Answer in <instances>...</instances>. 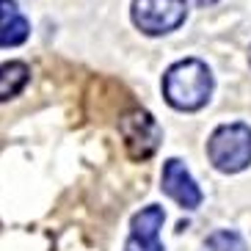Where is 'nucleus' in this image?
Listing matches in <instances>:
<instances>
[{"instance_id":"6e6552de","label":"nucleus","mask_w":251,"mask_h":251,"mask_svg":"<svg viewBox=\"0 0 251 251\" xmlns=\"http://www.w3.org/2000/svg\"><path fill=\"white\" fill-rule=\"evenodd\" d=\"M28 80H30L28 64H23V61H6V64H0V102H8L17 94H23Z\"/></svg>"},{"instance_id":"423d86ee","label":"nucleus","mask_w":251,"mask_h":251,"mask_svg":"<svg viewBox=\"0 0 251 251\" xmlns=\"http://www.w3.org/2000/svg\"><path fill=\"white\" fill-rule=\"evenodd\" d=\"M166 221L160 204H149L130 221V237H127L125 251H166L160 243V229Z\"/></svg>"},{"instance_id":"f257e3e1","label":"nucleus","mask_w":251,"mask_h":251,"mask_svg":"<svg viewBox=\"0 0 251 251\" xmlns=\"http://www.w3.org/2000/svg\"><path fill=\"white\" fill-rule=\"evenodd\" d=\"M210 94H213V72L199 58L177 61L163 75V97L177 111H199L210 102Z\"/></svg>"},{"instance_id":"0eeeda50","label":"nucleus","mask_w":251,"mask_h":251,"mask_svg":"<svg viewBox=\"0 0 251 251\" xmlns=\"http://www.w3.org/2000/svg\"><path fill=\"white\" fill-rule=\"evenodd\" d=\"M30 36V23L17 0H0V47H20Z\"/></svg>"},{"instance_id":"20e7f679","label":"nucleus","mask_w":251,"mask_h":251,"mask_svg":"<svg viewBox=\"0 0 251 251\" xmlns=\"http://www.w3.org/2000/svg\"><path fill=\"white\" fill-rule=\"evenodd\" d=\"M119 133L125 138V149L133 160H149L157 152L163 141L160 125L155 122V116L149 111H127L125 116L119 119Z\"/></svg>"},{"instance_id":"9d476101","label":"nucleus","mask_w":251,"mask_h":251,"mask_svg":"<svg viewBox=\"0 0 251 251\" xmlns=\"http://www.w3.org/2000/svg\"><path fill=\"white\" fill-rule=\"evenodd\" d=\"M199 6H213V3H218V0H196Z\"/></svg>"},{"instance_id":"39448f33","label":"nucleus","mask_w":251,"mask_h":251,"mask_svg":"<svg viewBox=\"0 0 251 251\" xmlns=\"http://www.w3.org/2000/svg\"><path fill=\"white\" fill-rule=\"evenodd\" d=\"M160 188L171 201H177L182 210H196L201 204V188L196 185L193 174L185 169V163L177 157H169L163 163Z\"/></svg>"},{"instance_id":"7ed1b4c3","label":"nucleus","mask_w":251,"mask_h":251,"mask_svg":"<svg viewBox=\"0 0 251 251\" xmlns=\"http://www.w3.org/2000/svg\"><path fill=\"white\" fill-rule=\"evenodd\" d=\"M185 0H133V23L147 36H166L185 23Z\"/></svg>"},{"instance_id":"f03ea898","label":"nucleus","mask_w":251,"mask_h":251,"mask_svg":"<svg viewBox=\"0 0 251 251\" xmlns=\"http://www.w3.org/2000/svg\"><path fill=\"white\" fill-rule=\"evenodd\" d=\"M207 157L221 174H237L251 166V127L243 122L221 125L207 141Z\"/></svg>"},{"instance_id":"9b49d317","label":"nucleus","mask_w":251,"mask_h":251,"mask_svg":"<svg viewBox=\"0 0 251 251\" xmlns=\"http://www.w3.org/2000/svg\"><path fill=\"white\" fill-rule=\"evenodd\" d=\"M249 64H251V52H249Z\"/></svg>"},{"instance_id":"1a4fd4ad","label":"nucleus","mask_w":251,"mask_h":251,"mask_svg":"<svg viewBox=\"0 0 251 251\" xmlns=\"http://www.w3.org/2000/svg\"><path fill=\"white\" fill-rule=\"evenodd\" d=\"M201 251H249V246H246L240 232H235V229H218V232L204 237Z\"/></svg>"}]
</instances>
